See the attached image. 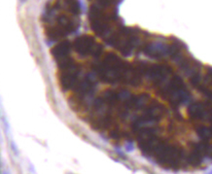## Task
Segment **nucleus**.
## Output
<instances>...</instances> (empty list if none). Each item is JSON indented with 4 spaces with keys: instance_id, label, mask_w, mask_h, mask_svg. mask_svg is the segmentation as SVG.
<instances>
[{
    "instance_id": "7ed1b4c3",
    "label": "nucleus",
    "mask_w": 212,
    "mask_h": 174,
    "mask_svg": "<svg viewBox=\"0 0 212 174\" xmlns=\"http://www.w3.org/2000/svg\"><path fill=\"white\" fill-rule=\"evenodd\" d=\"M70 49H71V45H70V43L68 42V41H64V42L60 43L59 45H56L53 48L52 54L56 61L60 62V61L69 58Z\"/></svg>"
},
{
    "instance_id": "f257e3e1",
    "label": "nucleus",
    "mask_w": 212,
    "mask_h": 174,
    "mask_svg": "<svg viewBox=\"0 0 212 174\" xmlns=\"http://www.w3.org/2000/svg\"><path fill=\"white\" fill-rule=\"evenodd\" d=\"M73 46L75 51L81 55L93 54L95 57H97L102 51V47L95 42L94 37L90 35H83L78 37L74 41Z\"/></svg>"
},
{
    "instance_id": "f03ea898",
    "label": "nucleus",
    "mask_w": 212,
    "mask_h": 174,
    "mask_svg": "<svg viewBox=\"0 0 212 174\" xmlns=\"http://www.w3.org/2000/svg\"><path fill=\"white\" fill-rule=\"evenodd\" d=\"M189 115L193 119H205L206 116H210V107L209 105L206 106L204 103H195L191 105L189 108Z\"/></svg>"
},
{
    "instance_id": "20e7f679",
    "label": "nucleus",
    "mask_w": 212,
    "mask_h": 174,
    "mask_svg": "<svg viewBox=\"0 0 212 174\" xmlns=\"http://www.w3.org/2000/svg\"><path fill=\"white\" fill-rule=\"evenodd\" d=\"M197 133L201 136V138H202L203 140H209L210 136H211V131L208 128L206 127H200L197 128Z\"/></svg>"
}]
</instances>
